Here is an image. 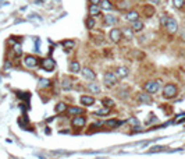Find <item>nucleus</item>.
Wrapping results in <instances>:
<instances>
[{"label": "nucleus", "mask_w": 185, "mask_h": 159, "mask_svg": "<svg viewBox=\"0 0 185 159\" xmlns=\"http://www.w3.org/2000/svg\"><path fill=\"white\" fill-rule=\"evenodd\" d=\"M41 64H42V69L45 70V71H53L54 67H56V62H54L52 57L43 59L42 62H41Z\"/></svg>", "instance_id": "obj_5"}, {"label": "nucleus", "mask_w": 185, "mask_h": 159, "mask_svg": "<svg viewBox=\"0 0 185 159\" xmlns=\"http://www.w3.org/2000/svg\"><path fill=\"white\" fill-rule=\"evenodd\" d=\"M109 113V107H106V109H102V110H97L95 113L96 116H103V115H107Z\"/></svg>", "instance_id": "obj_32"}, {"label": "nucleus", "mask_w": 185, "mask_h": 159, "mask_svg": "<svg viewBox=\"0 0 185 159\" xmlns=\"http://www.w3.org/2000/svg\"><path fill=\"white\" fill-rule=\"evenodd\" d=\"M89 1H90V4H97L99 6V3H100L102 0H89Z\"/></svg>", "instance_id": "obj_37"}, {"label": "nucleus", "mask_w": 185, "mask_h": 159, "mask_svg": "<svg viewBox=\"0 0 185 159\" xmlns=\"http://www.w3.org/2000/svg\"><path fill=\"white\" fill-rule=\"evenodd\" d=\"M71 124H73L74 128H84L85 124H86V119L84 116H75L71 120Z\"/></svg>", "instance_id": "obj_7"}, {"label": "nucleus", "mask_w": 185, "mask_h": 159, "mask_svg": "<svg viewBox=\"0 0 185 159\" xmlns=\"http://www.w3.org/2000/svg\"><path fill=\"white\" fill-rule=\"evenodd\" d=\"M117 22L114 16H105V25L106 26H113Z\"/></svg>", "instance_id": "obj_22"}, {"label": "nucleus", "mask_w": 185, "mask_h": 159, "mask_svg": "<svg viewBox=\"0 0 185 159\" xmlns=\"http://www.w3.org/2000/svg\"><path fill=\"white\" fill-rule=\"evenodd\" d=\"M139 101L142 102V103H145V105H148V103H150L152 102V98L149 96V94H139Z\"/></svg>", "instance_id": "obj_24"}, {"label": "nucleus", "mask_w": 185, "mask_h": 159, "mask_svg": "<svg viewBox=\"0 0 185 159\" xmlns=\"http://www.w3.org/2000/svg\"><path fill=\"white\" fill-rule=\"evenodd\" d=\"M166 29H167L170 34H175V32L178 31V24H177V21H175L174 18H169V20H167Z\"/></svg>", "instance_id": "obj_8"}, {"label": "nucleus", "mask_w": 185, "mask_h": 159, "mask_svg": "<svg viewBox=\"0 0 185 159\" xmlns=\"http://www.w3.org/2000/svg\"><path fill=\"white\" fill-rule=\"evenodd\" d=\"M50 85H52L50 80H48V78H41L39 80V88H48V87H50Z\"/></svg>", "instance_id": "obj_28"}, {"label": "nucleus", "mask_w": 185, "mask_h": 159, "mask_svg": "<svg viewBox=\"0 0 185 159\" xmlns=\"http://www.w3.org/2000/svg\"><path fill=\"white\" fill-rule=\"evenodd\" d=\"M24 64H25L26 69H35L39 64V59L32 56V54H26L25 57H24Z\"/></svg>", "instance_id": "obj_2"}, {"label": "nucleus", "mask_w": 185, "mask_h": 159, "mask_svg": "<svg viewBox=\"0 0 185 159\" xmlns=\"http://www.w3.org/2000/svg\"><path fill=\"white\" fill-rule=\"evenodd\" d=\"M125 18H127V21H130V22L138 21V20H139V13H138V11H135V10L128 11L127 16H125Z\"/></svg>", "instance_id": "obj_12"}, {"label": "nucleus", "mask_w": 185, "mask_h": 159, "mask_svg": "<svg viewBox=\"0 0 185 159\" xmlns=\"http://www.w3.org/2000/svg\"><path fill=\"white\" fill-rule=\"evenodd\" d=\"M99 7H100V10L110 11L111 9H113V4H111L110 0H102L100 3H99Z\"/></svg>", "instance_id": "obj_17"}, {"label": "nucleus", "mask_w": 185, "mask_h": 159, "mask_svg": "<svg viewBox=\"0 0 185 159\" xmlns=\"http://www.w3.org/2000/svg\"><path fill=\"white\" fill-rule=\"evenodd\" d=\"M54 110H56V113H61V112H65V110H67V105H65L64 102H60V103H57V105H56Z\"/></svg>", "instance_id": "obj_27"}, {"label": "nucleus", "mask_w": 185, "mask_h": 159, "mask_svg": "<svg viewBox=\"0 0 185 159\" xmlns=\"http://www.w3.org/2000/svg\"><path fill=\"white\" fill-rule=\"evenodd\" d=\"M103 81H105L106 87H114L117 84V75L114 73H111V71H107L103 77Z\"/></svg>", "instance_id": "obj_4"}, {"label": "nucleus", "mask_w": 185, "mask_h": 159, "mask_svg": "<svg viewBox=\"0 0 185 159\" xmlns=\"http://www.w3.org/2000/svg\"><path fill=\"white\" fill-rule=\"evenodd\" d=\"M118 96H120V98H122V99H125V98H127V92H125V91H120V92H118Z\"/></svg>", "instance_id": "obj_36"}, {"label": "nucleus", "mask_w": 185, "mask_h": 159, "mask_svg": "<svg viewBox=\"0 0 185 159\" xmlns=\"http://www.w3.org/2000/svg\"><path fill=\"white\" fill-rule=\"evenodd\" d=\"M103 103H106V106H107V107H110V106H113V103H114V102L111 101V99H109V98H106V99H103Z\"/></svg>", "instance_id": "obj_33"}, {"label": "nucleus", "mask_w": 185, "mask_h": 159, "mask_svg": "<svg viewBox=\"0 0 185 159\" xmlns=\"http://www.w3.org/2000/svg\"><path fill=\"white\" fill-rule=\"evenodd\" d=\"M89 16L92 17V18H95V17L97 16H100V7L97 4H90L89 6Z\"/></svg>", "instance_id": "obj_10"}, {"label": "nucleus", "mask_w": 185, "mask_h": 159, "mask_svg": "<svg viewBox=\"0 0 185 159\" xmlns=\"http://www.w3.org/2000/svg\"><path fill=\"white\" fill-rule=\"evenodd\" d=\"M143 88H145L146 92H149V95L150 94H156L159 91V88H160V81H148Z\"/></svg>", "instance_id": "obj_3"}, {"label": "nucleus", "mask_w": 185, "mask_h": 159, "mask_svg": "<svg viewBox=\"0 0 185 159\" xmlns=\"http://www.w3.org/2000/svg\"><path fill=\"white\" fill-rule=\"evenodd\" d=\"M121 32H122V38H125V39H132V38H134V31H132L131 26L122 28Z\"/></svg>", "instance_id": "obj_14"}, {"label": "nucleus", "mask_w": 185, "mask_h": 159, "mask_svg": "<svg viewBox=\"0 0 185 159\" xmlns=\"http://www.w3.org/2000/svg\"><path fill=\"white\" fill-rule=\"evenodd\" d=\"M143 14L146 17H152L154 16V7L153 6H143Z\"/></svg>", "instance_id": "obj_21"}, {"label": "nucleus", "mask_w": 185, "mask_h": 159, "mask_svg": "<svg viewBox=\"0 0 185 159\" xmlns=\"http://www.w3.org/2000/svg\"><path fill=\"white\" fill-rule=\"evenodd\" d=\"M122 124V122H120V120H109V122H106V126H109V127H113V128H116V127H120Z\"/></svg>", "instance_id": "obj_26"}, {"label": "nucleus", "mask_w": 185, "mask_h": 159, "mask_svg": "<svg viewBox=\"0 0 185 159\" xmlns=\"http://www.w3.org/2000/svg\"><path fill=\"white\" fill-rule=\"evenodd\" d=\"M81 73H82V75H84L85 80H88V81H95L96 74L93 73V70L92 69H89V67H84V69L81 70Z\"/></svg>", "instance_id": "obj_9"}, {"label": "nucleus", "mask_w": 185, "mask_h": 159, "mask_svg": "<svg viewBox=\"0 0 185 159\" xmlns=\"http://www.w3.org/2000/svg\"><path fill=\"white\" fill-rule=\"evenodd\" d=\"M143 22L141 21V20H138V21H134L131 22V28H132V31L134 32H139V31H142L143 29Z\"/></svg>", "instance_id": "obj_16"}, {"label": "nucleus", "mask_w": 185, "mask_h": 159, "mask_svg": "<svg viewBox=\"0 0 185 159\" xmlns=\"http://www.w3.org/2000/svg\"><path fill=\"white\" fill-rule=\"evenodd\" d=\"M173 3H174V6L177 9H181V7H184L185 0H173Z\"/></svg>", "instance_id": "obj_31"}, {"label": "nucleus", "mask_w": 185, "mask_h": 159, "mask_svg": "<svg viewBox=\"0 0 185 159\" xmlns=\"http://www.w3.org/2000/svg\"><path fill=\"white\" fill-rule=\"evenodd\" d=\"M14 53H16V56H21L22 49H21V45H20V43L14 45Z\"/></svg>", "instance_id": "obj_30"}, {"label": "nucleus", "mask_w": 185, "mask_h": 159, "mask_svg": "<svg viewBox=\"0 0 185 159\" xmlns=\"http://www.w3.org/2000/svg\"><path fill=\"white\" fill-rule=\"evenodd\" d=\"M88 91H90L92 94H99L100 92V87L97 82H89L88 84Z\"/></svg>", "instance_id": "obj_20"}, {"label": "nucleus", "mask_w": 185, "mask_h": 159, "mask_svg": "<svg viewBox=\"0 0 185 159\" xmlns=\"http://www.w3.org/2000/svg\"><path fill=\"white\" fill-rule=\"evenodd\" d=\"M139 1H145V0H139Z\"/></svg>", "instance_id": "obj_40"}, {"label": "nucleus", "mask_w": 185, "mask_h": 159, "mask_svg": "<svg viewBox=\"0 0 185 159\" xmlns=\"http://www.w3.org/2000/svg\"><path fill=\"white\" fill-rule=\"evenodd\" d=\"M149 1H150L152 4H159V3H160V0H149Z\"/></svg>", "instance_id": "obj_39"}, {"label": "nucleus", "mask_w": 185, "mask_h": 159, "mask_svg": "<svg viewBox=\"0 0 185 159\" xmlns=\"http://www.w3.org/2000/svg\"><path fill=\"white\" fill-rule=\"evenodd\" d=\"M181 39H182V41H185V28L182 29V32H181Z\"/></svg>", "instance_id": "obj_38"}, {"label": "nucleus", "mask_w": 185, "mask_h": 159, "mask_svg": "<svg viewBox=\"0 0 185 159\" xmlns=\"http://www.w3.org/2000/svg\"><path fill=\"white\" fill-rule=\"evenodd\" d=\"M61 45H63V48L67 49V50H73V49L75 48V42L73 39H65V41L61 42Z\"/></svg>", "instance_id": "obj_19"}, {"label": "nucleus", "mask_w": 185, "mask_h": 159, "mask_svg": "<svg viewBox=\"0 0 185 159\" xmlns=\"http://www.w3.org/2000/svg\"><path fill=\"white\" fill-rule=\"evenodd\" d=\"M70 71H71V73H74V74L79 73V71H81V64H79V62L73 60V62L70 63Z\"/></svg>", "instance_id": "obj_15"}, {"label": "nucleus", "mask_w": 185, "mask_h": 159, "mask_svg": "<svg viewBox=\"0 0 185 159\" xmlns=\"http://www.w3.org/2000/svg\"><path fill=\"white\" fill-rule=\"evenodd\" d=\"M85 25H86V28H88V29H93V28L96 26L95 18H92V17H88V18L85 20Z\"/></svg>", "instance_id": "obj_23"}, {"label": "nucleus", "mask_w": 185, "mask_h": 159, "mask_svg": "<svg viewBox=\"0 0 185 159\" xmlns=\"http://www.w3.org/2000/svg\"><path fill=\"white\" fill-rule=\"evenodd\" d=\"M61 87H63V90H65V91H70V90H73V81L70 78H67V77H64L63 78V81H61Z\"/></svg>", "instance_id": "obj_18"}, {"label": "nucleus", "mask_w": 185, "mask_h": 159, "mask_svg": "<svg viewBox=\"0 0 185 159\" xmlns=\"http://www.w3.org/2000/svg\"><path fill=\"white\" fill-rule=\"evenodd\" d=\"M177 94H178V88H177L174 84H167L163 88V96L166 99H171V98H174Z\"/></svg>", "instance_id": "obj_1"}, {"label": "nucleus", "mask_w": 185, "mask_h": 159, "mask_svg": "<svg viewBox=\"0 0 185 159\" xmlns=\"http://www.w3.org/2000/svg\"><path fill=\"white\" fill-rule=\"evenodd\" d=\"M128 74H130V71H128V69L125 66H121V67L117 69V73H116L117 78H125Z\"/></svg>", "instance_id": "obj_13"}, {"label": "nucleus", "mask_w": 185, "mask_h": 159, "mask_svg": "<svg viewBox=\"0 0 185 159\" xmlns=\"http://www.w3.org/2000/svg\"><path fill=\"white\" fill-rule=\"evenodd\" d=\"M163 149H166L164 147H153V148L150 149V152H157V151H163Z\"/></svg>", "instance_id": "obj_35"}, {"label": "nucleus", "mask_w": 185, "mask_h": 159, "mask_svg": "<svg viewBox=\"0 0 185 159\" xmlns=\"http://www.w3.org/2000/svg\"><path fill=\"white\" fill-rule=\"evenodd\" d=\"M68 115L70 116H75V115H81V113H82V109H81V107H77V106H73V107H70L68 110Z\"/></svg>", "instance_id": "obj_25"}, {"label": "nucleus", "mask_w": 185, "mask_h": 159, "mask_svg": "<svg viewBox=\"0 0 185 159\" xmlns=\"http://www.w3.org/2000/svg\"><path fill=\"white\" fill-rule=\"evenodd\" d=\"M109 38L111 39V42L114 43H118L120 41H121L122 38V32L121 29H118V28H113L110 32H109Z\"/></svg>", "instance_id": "obj_6"}, {"label": "nucleus", "mask_w": 185, "mask_h": 159, "mask_svg": "<svg viewBox=\"0 0 185 159\" xmlns=\"http://www.w3.org/2000/svg\"><path fill=\"white\" fill-rule=\"evenodd\" d=\"M167 20H169V17L162 16V18H160V24H162L163 26H166V24H167Z\"/></svg>", "instance_id": "obj_34"}, {"label": "nucleus", "mask_w": 185, "mask_h": 159, "mask_svg": "<svg viewBox=\"0 0 185 159\" xmlns=\"http://www.w3.org/2000/svg\"><path fill=\"white\" fill-rule=\"evenodd\" d=\"M81 103L84 106H92L95 103V98L93 96H88V95H82L81 96Z\"/></svg>", "instance_id": "obj_11"}, {"label": "nucleus", "mask_w": 185, "mask_h": 159, "mask_svg": "<svg viewBox=\"0 0 185 159\" xmlns=\"http://www.w3.org/2000/svg\"><path fill=\"white\" fill-rule=\"evenodd\" d=\"M128 122H130V124H131V126H134L135 128L139 127V120H138L137 117H131V119H130Z\"/></svg>", "instance_id": "obj_29"}]
</instances>
